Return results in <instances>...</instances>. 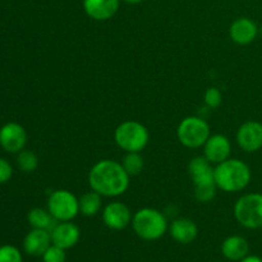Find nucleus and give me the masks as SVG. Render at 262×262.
<instances>
[{"label": "nucleus", "instance_id": "f257e3e1", "mask_svg": "<svg viewBox=\"0 0 262 262\" xmlns=\"http://www.w3.org/2000/svg\"><path fill=\"white\" fill-rule=\"evenodd\" d=\"M129 178L122 163L105 159L90 169L89 184L92 191L102 197H118L128 189Z\"/></svg>", "mask_w": 262, "mask_h": 262}, {"label": "nucleus", "instance_id": "f03ea898", "mask_svg": "<svg viewBox=\"0 0 262 262\" xmlns=\"http://www.w3.org/2000/svg\"><path fill=\"white\" fill-rule=\"evenodd\" d=\"M252 179L251 169L239 159H227L214 168V181L219 189L233 193L243 191Z\"/></svg>", "mask_w": 262, "mask_h": 262}, {"label": "nucleus", "instance_id": "7ed1b4c3", "mask_svg": "<svg viewBox=\"0 0 262 262\" xmlns=\"http://www.w3.org/2000/svg\"><path fill=\"white\" fill-rule=\"evenodd\" d=\"M130 224L136 234L148 242L160 239L169 228L165 215L152 207H143L136 211Z\"/></svg>", "mask_w": 262, "mask_h": 262}, {"label": "nucleus", "instance_id": "20e7f679", "mask_svg": "<svg viewBox=\"0 0 262 262\" xmlns=\"http://www.w3.org/2000/svg\"><path fill=\"white\" fill-rule=\"evenodd\" d=\"M115 143L125 152H141L150 140L148 129L137 120L122 122L114 130Z\"/></svg>", "mask_w": 262, "mask_h": 262}, {"label": "nucleus", "instance_id": "39448f33", "mask_svg": "<svg viewBox=\"0 0 262 262\" xmlns=\"http://www.w3.org/2000/svg\"><path fill=\"white\" fill-rule=\"evenodd\" d=\"M234 217L246 229L262 228V193H246L233 207Z\"/></svg>", "mask_w": 262, "mask_h": 262}, {"label": "nucleus", "instance_id": "423d86ee", "mask_svg": "<svg viewBox=\"0 0 262 262\" xmlns=\"http://www.w3.org/2000/svg\"><path fill=\"white\" fill-rule=\"evenodd\" d=\"M210 125L204 118L187 117L177 128L178 141L187 148H200L210 137Z\"/></svg>", "mask_w": 262, "mask_h": 262}, {"label": "nucleus", "instance_id": "0eeeda50", "mask_svg": "<svg viewBox=\"0 0 262 262\" xmlns=\"http://www.w3.org/2000/svg\"><path fill=\"white\" fill-rule=\"evenodd\" d=\"M48 210L56 222H72L79 214L78 199L68 189H56L49 196Z\"/></svg>", "mask_w": 262, "mask_h": 262}, {"label": "nucleus", "instance_id": "6e6552de", "mask_svg": "<svg viewBox=\"0 0 262 262\" xmlns=\"http://www.w3.org/2000/svg\"><path fill=\"white\" fill-rule=\"evenodd\" d=\"M238 146L245 152L252 154L262 148V123L257 120H247L243 123L235 135Z\"/></svg>", "mask_w": 262, "mask_h": 262}, {"label": "nucleus", "instance_id": "1a4fd4ad", "mask_svg": "<svg viewBox=\"0 0 262 262\" xmlns=\"http://www.w3.org/2000/svg\"><path fill=\"white\" fill-rule=\"evenodd\" d=\"M27 143V132L19 123H5L0 128V146L7 152L18 154Z\"/></svg>", "mask_w": 262, "mask_h": 262}, {"label": "nucleus", "instance_id": "9d476101", "mask_svg": "<svg viewBox=\"0 0 262 262\" xmlns=\"http://www.w3.org/2000/svg\"><path fill=\"white\" fill-rule=\"evenodd\" d=\"M132 212L129 207L119 201L109 202L102 209V222L109 229L123 230L132 223Z\"/></svg>", "mask_w": 262, "mask_h": 262}, {"label": "nucleus", "instance_id": "9b49d317", "mask_svg": "<svg viewBox=\"0 0 262 262\" xmlns=\"http://www.w3.org/2000/svg\"><path fill=\"white\" fill-rule=\"evenodd\" d=\"M202 148H204L205 158L212 165H217L229 159L230 152H232V143L227 136L217 133V135H210Z\"/></svg>", "mask_w": 262, "mask_h": 262}, {"label": "nucleus", "instance_id": "f8f14e48", "mask_svg": "<svg viewBox=\"0 0 262 262\" xmlns=\"http://www.w3.org/2000/svg\"><path fill=\"white\" fill-rule=\"evenodd\" d=\"M51 243L58 247L69 250L78 243L81 232L79 228L72 222H58L50 230Z\"/></svg>", "mask_w": 262, "mask_h": 262}, {"label": "nucleus", "instance_id": "ddd939ff", "mask_svg": "<svg viewBox=\"0 0 262 262\" xmlns=\"http://www.w3.org/2000/svg\"><path fill=\"white\" fill-rule=\"evenodd\" d=\"M258 35V27L255 20L247 17H239L230 25L229 36L238 45H248L253 42Z\"/></svg>", "mask_w": 262, "mask_h": 262}, {"label": "nucleus", "instance_id": "4468645a", "mask_svg": "<svg viewBox=\"0 0 262 262\" xmlns=\"http://www.w3.org/2000/svg\"><path fill=\"white\" fill-rule=\"evenodd\" d=\"M120 5V0H83L82 7L91 19L107 20L115 15Z\"/></svg>", "mask_w": 262, "mask_h": 262}, {"label": "nucleus", "instance_id": "2eb2a0df", "mask_svg": "<svg viewBox=\"0 0 262 262\" xmlns=\"http://www.w3.org/2000/svg\"><path fill=\"white\" fill-rule=\"evenodd\" d=\"M168 230L171 238L181 245H189L196 239L199 234V228L196 223L188 217H178L173 220Z\"/></svg>", "mask_w": 262, "mask_h": 262}, {"label": "nucleus", "instance_id": "dca6fc26", "mask_svg": "<svg viewBox=\"0 0 262 262\" xmlns=\"http://www.w3.org/2000/svg\"><path fill=\"white\" fill-rule=\"evenodd\" d=\"M51 243V235L49 230L35 229L32 228L31 232L23 239V248L25 252L30 256H42Z\"/></svg>", "mask_w": 262, "mask_h": 262}, {"label": "nucleus", "instance_id": "f3484780", "mask_svg": "<svg viewBox=\"0 0 262 262\" xmlns=\"http://www.w3.org/2000/svg\"><path fill=\"white\" fill-rule=\"evenodd\" d=\"M188 174L193 182V186L215 183L214 166L204 155L191 159L188 163Z\"/></svg>", "mask_w": 262, "mask_h": 262}, {"label": "nucleus", "instance_id": "a211bd4d", "mask_svg": "<svg viewBox=\"0 0 262 262\" xmlns=\"http://www.w3.org/2000/svg\"><path fill=\"white\" fill-rule=\"evenodd\" d=\"M250 252V245L242 235H230L222 243V253L229 261H241Z\"/></svg>", "mask_w": 262, "mask_h": 262}, {"label": "nucleus", "instance_id": "6ab92c4d", "mask_svg": "<svg viewBox=\"0 0 262 262\" xmlns=\"http://www.w3.org/2000/svg\"><path fill=\"white\" fill-rule=\"evenodd\" d=\"M27 220L31 227L35 229H45L49 232L58 223L48 209H41V207H35V209L30 210L27 214Z\"/></svg>", "mask_w": 262, "mask_h": 262}, {"label": "nucleus", "instance_id": "aec40b11", "mask_svg": "<svg viewBox=\"0 0 262 262\" xmlns=\"http://www.w3.org/2000/svg\"><path fill=\"white\" fill-rule=\"evenodd\" d=\"M79 212L84 216H95L102 207V196L95 191L86 192L78 199Z\"/></svg>", "mask_w": 262, "mask_h": 262}, {"label": "nucleus", "instance_id": "412c9836", "mask_svg": "<svg viewBox=\"0 0 262 262\" xmlns=\"http://www.w3.org/2000/svg\"><path fill=\"white\" fill-rule=\"evenodd\" d=\"M122 165L128 176L135 177L142 171L145 163H143V158L140 152H127L123 158Z\"/></svg>", "mask_w": 262, "mask_h": 262}, {"label": "nucleus", "instance_id": "4be33fe9", "mask_svg": "<svg viewBox=\"0 0 262 262\" xmlns=\"http://www.w3.org/2000/svg\"><path fill=\"white\" fill-rule=\"evenodd\" d=\"M17 165L25 173H32L38 166V158L33 151L25 150L18 152L17 156Z\"/></svg>", "mask_w": 262, "mask_h": 262}, {"label": "nucleus", "instance_id": "5701e85b", "mask_svg": "<svg viewBox=\"0 0 262 262\" xmlns=\"http://www.w3.org/2000/svg\"><path fill=\"white\" fill-rule=\"evenodd\" d=\"M216 184L209 183V184H199L194 186V197L197 201L202 202V204H207V202L212 201L216 194Z\"/></svg>", "mask_w": 262, "mask_h": 262}, {"label": "nucleus", "instance_id": "b1692460", "mask_svg": "<svg viewBox=\"0 0 262 262\" xmlns=\"http://www.w3.org/2000/svg\"><path fill=\"white\" fill-rule=\"evenodd\" d=\"M223 95L222 91L216 87H209L204 94V102L209 109H216L222 105Z\"/></svg>", "mask_w": 262, "mask_h": 262}, {"label": "nucleus", "instance_id": "393cba45", "mask_svg": "<svg viewBox=\"0 0 262 262\" xmlns=\"http://www.w3.org/2000/svg\"><path fill=\"white\" fill-rule=\"evenodd\" d=\"M0 262H22V255L14 246H0Z\"/></svg>", "mask_w": 262, "mask_h": 262}, {"label": "nucleus", "instance_id": "a878e982", "mask_svg": "<svg viewBox=\"0 0 262 262\" xmlns=\"http://www.w3.org/2000/svg\"><path fill=\"white\" fill-rule=\"evenodd\" d=\"M41 257H42L43 262H66V250L55 245H51Z\"/></svg>", "mask_w": 262, "mask_h": 262}, {"label": "nucleus", "instance_id": "bb28decb", "mask_svg": "<svg viewBox=\"0 0 262 262\" xmlns=\"http://www.w3.org/2000/svg\"><path fill=\"white\" fill-rule=\"evenodd\" d=\"M13 176V168L10 163L5 159L0 158V184H4L10 181Z\"/></svg>", "mask_w": 262, "mask_h": 262}, {"label": "nucleus", "instance_id": "cd10ccee", "mask_svg": "<svg viewBox=\"0 0 262 262\" xmlns=\"http://www.w3.org/2000/svg\"><path fill=\"white\" fill-rule=\"evenodd\" d=\"M238 262H262V258L260 256L256 255H247L245 258H242V260Z\"/></svg>", "mask_w": 262, "mask_h": 262}, {"label": "nucleus", "instance_id": "c85d7f7f", "mask_svg": "<svg viewBox=\"0 0 262 262\" xmlns=\"http://www.w3.org/2000/svg\"><path fill=\"white\" fill-rule=\"evenodd\" d=\"M122 2L127 3V4H140V3H142L143 0H122Z\"/></svg>", "mask_w": 262, "mask_h": 262}, {"label": "nucleus", "instance_id": "c756f323", "mask_svg": "<svg viewBox=\"0 0 262 262\" xmlns=\"http://www.w3.org/2000/svg\"><path fill=\"white\" fill-rule=\"evenodd\" d=\"M217 262H222V261H217Z\"/></svg>", "mask_w": 262, "mask_h": 262}]
</instances>
